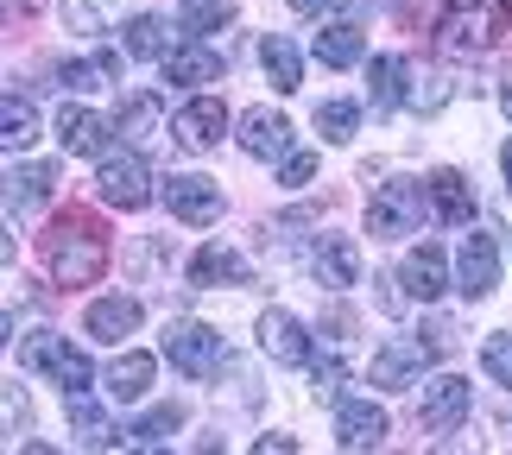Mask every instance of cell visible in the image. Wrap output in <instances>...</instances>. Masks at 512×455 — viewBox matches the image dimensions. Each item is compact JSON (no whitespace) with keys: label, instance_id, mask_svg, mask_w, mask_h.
Wrapping results in <instances>:
<instances>
[{"label":"cell","instance_id":"obj_1","mask_svg":"<svg viewBox=\"0 0 512 455\" xmlns=\"http://www.w3.org/2000/svg\"><path fill=\"white\" fill-rule=\"evenodd\" d=\"M38 247H45V266H51V279L57 285H95L108 272V234H102V222L95 215H83V209H70V215H57V222L38 234Z\"/></svg>","mask_w":512,"mask_h":455},{"label":"cell","instance_id":"obj_2","mask_svg":"<svg viewBox=\"0 0 512 455\" xmlns=\"http://www.w3.org/2000/svg\"><path fill=\"white\" fill-rule=\"evenodd\" d=\"M506 32V0H443L437 13V45L449 57H481Z\"/></svg>","mask_w":512,"mask_h":455},{"label":"cell","instance_id":"obj_3","mask_svg":"<svg viewBox=\"0 0 512 455\" xmlns=\"http://www.w3.org/2000/svg\"><path fill=\"white\" fill-rule=\"evenodd\" d=\"M19 367H26V373H51L64 392H89V386H95L89 354L70 348L64 335H51V329H32L26 342H19Z\"/></svg>","mask_w":512,"mask_h":455},{"label":"cell","instance_id":"obj_4","mask_svg":"<svg viewBox=\"0 0 512 455\" xmlns=\"http://www.w3.org/2000/svg\"><path fill=\"white\" fill-rule=\"evenodd\" d=\"M424 203H430L424 184L392 177V184H380V190H373V203H367V234H373V241H405V234H418Z\"/></svg>","mask_w":512,"mask_h":455},{"label":"cell","instance_id":"obj_5","mask_svg":"<svg viewBox=\"0 0 512 455\" xmlns=\"http://www.w3.org/2000/svg\"><path fill=\"white\" fill-rule=\"evenodd\" d=\"M430 361H437L430 342H418V335H386V342L373 348V361H367V380L380 386V392H411V386L424 380Z\"/></svg>","mask_w":512,"mask_h":455},{"label":"cell","instance_id":"obj_6","mask_svg":"<svg viewBox=\"0 0 512 455\" xmlns=\"http://www.w3.org/2000/svg\"><path fill=\"white\" fill-rule=\"evenodd\" d=\"M165 361L177 373H190V380H209L215 367L228 361V348H222V329H209V323H165Z\"/></svg>","mask_w":512,"mask_h":455},{"label":"cell","instance_id":"obj_7","mask_svg":"<svg viewBox=\"0 0 512 455\" xmlns=\"http://www.w3.org/2000/svg\"><path fill=\"white\" fill-rule=\"evenodd\" d=\"M95 196H102L108 209H146L152 203V171L140 152H108L102 165H95Z\"/></svg>","mask_w":512,"mask_h":455},{"label":"cell","instance_id":"obj_8","mask_svg":"<svg viewBox=\"0 0 512 455\" xmlns=\"http://www.w3.org/2000/svg\"><path fill=\"white\" fill-rule=\"evenodd\" d=\"M348 354H354V316L336 310V316L317 329V367H310V386H317V399H336V392H342V380H348Z\"/></svg>","mask_w":512,"mask_h":455},{"label":"cell","instance_id":"obj_9","mask_svg":"<svg viewBox=\"0 0 512 455\" xmlns=\"http://www.w3.org/2000/svg\"><path fill=\"white\" fill-rule=\"evenodd\" d=\"M475 411V386L462 380V373H437V380L424 386V405H418V424L430 437H449V430H462V418Z\"/></svg>","mask_w":512,"mask_h":455},{"label":"cell","instance_id":"obj_10","mask_svg":"<svg viewBox=\"0 0 512 455\" xmlns=\"http://www.w3.org/2000/svg\"><path fill=\"white\" fill-rule=\"evenodd\" d=\"M222 133H228V108L215 102V95H196V102H184V108L171 114V140L184 146L190 158L215 152V146H222Z\"/></svg>","mask_w":512,"mask_h":455},{"label":"cell","instance_id":"obj_11","mask_svg":"<svg viewBox=\"0 0 512 455\" xmlns=\"http://www.w3.org/2000/svg\"><path fill=\"white\" fill-rule=\"evenodd\" d=\"M165 203H171L177 222H190V228L222 222V184H215V177H196V171L165 177Z\"/></svg>","mask_w":512,"mask_h":455},{"label":"cell","instance_id":"obj_12","mask_svg":"<svg viewBox=\"0 0 512 455\" xmlns=\"http://www.w3.org/2000/svg\"><path fill=\"white\" fill-rule=\"evenodd\" d=\"M114 133H121V121H108V114H95V108H64L57 114V146L70 158H108Z\"/></svg>","mask_w":512,"mask_h":455},{"label":"cell","instance_id":"obj_13","mask_svg":"<svg viewBox=\"0 0 512 455\" xmlns=\"http://www.w3.org/2000/svg\"><path fill=\"white\" fill-rule=\"evenodd\" d=\"M304 266H310V279H317V291L361 285V253H354V241H342V234H323V241L304 253Z\"/></svg>","mask_w":512,"mask_h":455},{"label":"cell","instance_id":"obj_14","mask_svg":"<svg viewBox=\"0 0 512 455\" xmlns=\"http://www.w3.org/2000/svg\"><path fill=\"white\" fill-rule=\"evenodd\" d=\"M456 285H462V298H487V291L500 285V241L494 234H468L462 253H456Z\"/></svg>","mask_w":512,"mask_h":455},{"label":"cell","instance_id":"obj_15","mask_svg":"<svg viewBox=\"0 0 512 455\" xmlns=\"http://www.w3.org/2000/svg\"><path fill=\"white\" fill-rule=\"evenodd\" d=\"M165 83L171 89H203V83H222V51H209L203 38H190V45H171L159 57Z\"/></svg>","mask_w":512,"mask_h":455},{"label":"cell","instance_id":"obj_16","mask_svg":"<svg viewBox=\"0 0 512 455\" xmlns=\"http://www.w3.org/2000/svg\"><path fill=\"white\" fill-rule=\"evenodd\" d=\"M260 354L272 367H304L310 361V335L291 310H266L260 316Z\"/></svg>","mask_w":512,"mask_h":455},{"label":"cell","instance_id":"obj_17","mask_svg":"<svg viewBox=\"0 0 512 455\" xmlns=\"http://www.w3.org/2000/svg\"><path fill=\"white\" fill-rule=\"evenodd\" d=\"M424 190H430V209H437V222H449V228H468V222H475V184H468L456 165L430 171Z\"/></svg>","mask_w":512,"mask_h":455},{"label":"cell","instance_id":"obj_18","mask_svg":"<svg viewBox=\"0 0 512 455\" xmlns=\"http://www.w3.org/2000/svg\"><path fill=\"white\" fill-rule=\"evenodd\" d=\"M399 285H405V298L411 304H437L443 298V285H449V266H443V247H411L405 253V266H399Z\"/></svg>","mask_w":512,"mask_h":455},{"label":"cell","instance_id":"obj_19","mask_svg":"<svg viewBox=\"0 0 512 455\" xmlns=\"http://www.w3.org/2000/svg\"><path fill=\"white\" fill-rule=\"evenodd\" d=\"M386 411L373 405V399H342L336 405V443L342 449H380L386 443Z\"/></svg>","mask_w":512,"mask_h":455},{"label":"cell","instance_id":"obj_20","mask_svg":"<svg viewBox=\"0 0 512 455\" xmlns=\"http://www.w3.org/2000/svg\"><path fill=\"white\" fill-rule=\"evenodd\" d=\"M291 127L285 114H272V108H253V114H241V152L247 158H285V152H298L291 146Z\"/></svg>","mask_w":512,"mask_h":455},{"label":"cell","instance_id":"obj_21","mask_svg":"<svg viewBox=\"0 0 512 455\" xmlns=\"http://www.w3.org/2000/svg\"><path fill=\"white\" fill-rule=\"evenodd\" d=\"M152 373H159V361H152L146 348H121L102 386H108V399H114V405H140V399H146V386H152Z\"/></svg>","mask_w":512,"mask_h":455},{"label":"cell","instance_id":"obj_22","mask_svg":"<svg viewBox=\"0 0 512 455\" xmlns=\"http://www.w3.org/2000/svg\"><path fill=\"white\" fill-rule=\"evenodd\" d=\"M190 285L196 291H222V285H247V260L234 247L222 241H209V247H196L190 253Z\"/></svg>","mask_w":512,"mask_h":455},{"label":"cell","instance_id":"obj_23","mask_svg":"<svg viewBox=\"0 0 512 455\" xmlns=\"http://www.w3.org/2000/svg\"><path fill=\"white\" fill-rule=\"evenodd\" d=\"M367 102H373V114H392V108L411 102V64L405 57H373L367 64Z\"/></svg>","mask_w":512,"mask_h":455},{"label":"cell","instance_id":"obj_24","mask_svg":"<svg viewBox=\"0 0 512 455\" xmlns=\"http://www.w3.org/2000/svg\"><path fill=\"white\" fill-rule=\"evenodd\" d=\"M83 329L95 335V342H108V348H121L133 329H140V298H95L89 316H83Z\"/></svg>","mask_w":512,"mask_h":455},{"label":"cell","instance_id":"obj_25","mask_svg":"<svg viewBox=\"0 0 512 455\" xmlns=\"http://www.w3.org/2000/svg\"><path fill=\"white\" fill-rule=\"evenodd\" d=\"M57 171L51 165H13L7 171V215H32L38 203H51Z\"/></svg>","mask_w":512,"mask_h":455},{"label":"cell","instance_id":"obj_26","mask_svg":"<svg viewBox=\"0 0 512 455\" xmlns=\"http://www.w3.org/2000/svg\"><path fill=\"white\" fill-rule=\"evenodd\" d=\"M310 51H317V64L348 70V64H361V57H367V38H361V26H354V19H329Z\"/></svg>","mask_w":512,"mask_h":455},{"label":"cell","instance_id":"obj_27","mask_svg":"<svg viewBox=\"0 0 512 455\" xmlns=\"http://www.w3.org/2000/svg\"><path fill=\"white\" fill-rule=\"evenodd\" d=\"M121 45H127V57H152V64H159L171 51V19L165 13H133L121 26Z\"/></svg>","mask_w":512,"mask_h":455},{"label":"cell","instance_id":"obj_28","mask_svg":"<svg viewBox=\"0 0 512 455\" xmlns=\"http://www.w3.org/2000/svg\"><path fill=\"white\" fill-rule=\"evenodd\" d=\"M32 140H38V108L19 89H7V95H0V146H7V152H26Z\"/></svg>","mask_w":512,"mask_h":455},{"label":"cell","instance_id":"obj_29","mask_svg":"<svg viewBox=\"0 0 512 455\" xmlns=\"http://www.w3.org/2000/svg\"><path fill=\"white\" fill-rule=\"evenodd\" d=\"M260 64H266V76H272V89H279V95L304 89V57H298V45H291V38L272 32L266 45H260Z\"/></svg>","mask_w":512,"mask_h":455},{"label":"cell","instance_id":"obj_30","mask_svg":"<svg viewBox=\"0 0 512 455\" xmlns=\"http://www.w3.org/2000/svg\"><path fill=\"white\" fill-rule=\"evenodd\" d=\"M121 133H127V146H152L159 133H171L165 127V102L159 95H133V102L121 108Z\"/></svg>","mask_w":512,"mask_h":455},{"label":"cell","instance_id":"obj_31","mask_svg":"<svg viewBox=\"0 0 512 455\" xmlns=\"http://www.w3.org/2000/svg\"><path fill=\"white\" fill-rule=\"evenodd\" d=\"M64 405H70V430H76V443H83V449H114V443H121V437H114V424L89 405V392H64Z\"/></svg>","mask_w":512,"mask_h":455},{"label":"cell","instance_id":"obj_32","mask_svg":"<svg viewBox=\"0 0 512 455\" xmlns=\"http://www.w3.org/2000/svg\"><path fill=\"white\" fill-rule=\"evenodd\" d=\"M121 7H127V0H64V19H70V32L102 38V32L121 26Z\"/></svg>","mask_w":512,"mask_h":455},{"label":"cell","instance_id":"obj_33","mask_svg":"<svg viewBox=\"0 0 512 455\" xmlns=\"http://www.w3.org/2000/svg\"><path fill=\"white\" fill-rule=\"evenodd\" d=\"M177 430H184V405H152L146 418L127 430V443H133V449H159V443L177 437Z\"/></svg>","mask_w":512,"mask_h":455},{"label":"cell","instance_id":"obj_34","mask_svg":"<svg viewBox=\"0 0 512 455\" xmlns=\"http://www.w3.org/2000/svg\"><path fill=\"white\" fill-rule=\"evenodd\" d=\"M222 26H234V0H184V13H177V32L190 38H209Z\"/></svg>","mask_w":512,"mask_h":455},{"label":"cell","instance_id":"obj_35","mask_svg":"<svg viewBox=\"0 0 512 455\" xmlns=\"http://www.w3.org/2000/svg\"><path fill=\"white\" fill-rule=\"evenodd\" d=\"M354 127H361V102H342V95H329V102H317V133L329 146H348Z\"/></svg>","mask_w":512,"mask_h":455},{"label":"cell","instance_id":"obj_36","mask_svg":"<svg viewBox=\"0 0 512 455\" xmlns=\"http://www.w3.org/2000/svg\"><path fill=\"white\" fill-rule=\"evenodd\" d=\"M481 367H487V380L512 386V329H494V335L481 342Z\"/></svg>","mask_w":512,"mask_h":455},{"label":"cell","instance_id":"obj_37","mask_svg":"<svg viewBox=\"0 0 512 455\" xmlns=\"http://www.w3.org/2000/svg\"><path fill=\"white\" fill-rule=\"evenodd\" d=\"M443 102H449V76H437V70L411 76V108H418V114H437Z\"/></svg>","mask_w":512,"mask_h":455},{"label":"cell","instance_id":"obj_38","mask_svg":"<svg viewBox=\"0 0 512 455\" xmlns=\"http://www.w3.org/2000/svg\"><path fill=\"white\" fill-rule=\"evenodd\" d=\"M310 177H317V152H285L279 158V184L285 190H304Z\"/></svg>","mask_w":512,"mask_h":455},{"label":"cell","instance_id":"obj_39","mask_svg":"<svg viewBox=\"0 0 512 455\" xmlns=\"http://www.w3.org/2000/svg\"><path fill=\"white\" fill-rule=\"evenodd\" d=\"M7 430H13V437H26V430H32V399L19 386H7Z\"/></svg>","mask_w":512,"mask_h":455},{"label":"cell","instance_id":"obj_40","mask_svg":"<svg viewBox=\"0 0 512 455\" xmlns=\"http://www.w3.org/2000/svg\"><path fill=\"white\" fill-rule=\"evenodd\" d=\"M253 449H260V455H272V449H279V455H291V449H298V443H291V437H260V443H253Z\"/></svg>","mask_w":512,"mask_h":455},{"label":"cell","instance_id":"obj_41","mask_svg":"<svg viewBox=\"0 0 512 455\" xmlns=\"http://www.w3.org/2000/svg\"><path fill=\"white\" fill-rule=\"evenodd\" d=\"M298 13H329V0H291Z\"/></svg>","mask_w":512,"mask_h":455},{"label":"cell","instance_id":"obj_42","mask_svg":"<svg viewBox=\"0 0 512 455\" xmlns=\"http://www.w3.org/2000/svg\"><path fill=\"white\" fill-rule=\"evenodd\" d=\"M500 171H506V190H512V140L500 146Z\"/></svg>","mask_w":512,"mask_h":455},{"label":"cell","instance_id":"obj_43","mask_svg":"<svg viewBox=\"0 0 512 455\" xmlns=\"http://www.w3.org/2000/svg\"><path fill=\"white\" fill-rule=\"evenodd\" d=\"M500 108H506V121H512V76L500 83Z\"/></svg>","mask_w":512,"mask_h":455}]
</instances>
